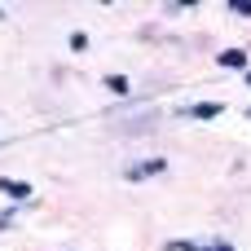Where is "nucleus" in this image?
Returning <instances> with one entry per match:
<instances>
[{
    "instance_id": "1",
    "label": "nucleus",
    "mask_w": 251,
    "mask_h": 251,
    "mask_svg": "<svg viewBox=\"0 0 251 251\" xmlns=\"http://www.w3.org/2000/svg\"><path fill=\"white\" fill-rule=\"evenodd\" d=\"M163 172H168V159L154 154V159H137V163H128V168H124V181L137 185V181H150V176H163Z\"/></svg>"
},
{
    "instance_id": "2",
    "label": "nucleus",
    "mask_w": 251,
    "mask_h": 251,
    "mask_svg": "<svg viewBox=\"0 0 251 251\" xmlns=\"http://www.w3.org/2000/svg\"><path fill=\"white\" fill-rule=\"evenodd\" d=\"M0 194H4V203H13V207H31L35 185H31V181H18V176H0Z\"/></svg>"
},
{
    "instance_id": "3",
    "label": "nucleus",
    "mask_w": 251,
    "mask_h": 251,
    "mask_svg": "<svg viewBox=\"0 0 251 251\" xmlns=\"http://www.w3.org/2000/svg\"><path fill=\"white\" fill-rule=\"evenodd\" d=\"M181 115H185V119H221V115H225V101H194V106H185Z\"/></svg>"
},
{
    "instance_id": "4",
    "label": "nucleus",
    "mask_w": 251,
    "mask_h": 251,
    "mask_svg": "<svg viewBox=\"0 0 251 251\" xmlns=\"http://www.w3.org/2000/svg\"><path fill=\"white\" fill-rule=\"evenodd\" d=\"M216 62H221L225 71H251L247 49H221V53H216Z\"/></svg>"
},
{
    "instance_id": "5",
    "label": "nucleus",
    "mask_w": 251,
    "mask_h": 251,
    "mask_svg": "<svg viewBox=\"0 0 251 251\" xmlns=\"http://www.w3.org/2000/svg\"><path fill=\"white\" fill-rule=\"evenodd\" d=\"M101 88H106L110 97H128V93H132V79H128V75H106Z\"/></svg>"
},
{
    "instance_id": "6",
    "label": "nucleus",
    "mask_w": 251,
    "mask_h": 251,
    "mask_svg": "<svg viewBox=\"0 0 251 251\" xmlns=\"http://www.w3.org/2000/svg\"><path fill=\"white\" fill-rule=\"evenodd\" d=\"M163 251H216V247L199 243V238H172V243H163Z\"/></svg>"
},
{
    "instance_id": "7",
    "label": "nucleus",
    "mask_w": 251,
    "mask_h": 251,
    "mask_svg": "<svg viewBox=\"0 0 251 251\" xmlns=\"http://www.w3.org/2000/svg\"><path fill=\"white\" fill-rule=\"evenodd\" d=\"M18 212H22V207H13V203H4V207H0V234L18 225Z\"/></svg>"
},
{
    "instance_id": "8",
    "label": "nucleus",
    "mask_w": 251,
    "mask_h": 251,
    "mask_svg": "<svg viewBox=\"0 0 251 251\" xmlns=\"http://www.w3.org/2000/svg\"><path fill=\"white\" fill-rule=\"evenodd\" d=\"M71 53H88V31H71Z\"/></svg>"
},
{
    "instance_id": "9",
    "label": "nucleus",
    "mask_w": 251,
    "mask_h": 251,
    "mask_svg": "<svg viewBox=\"0 0 251 251\" xmlns=\"http://www.w3.org/2000/svg\"><path fill=\"white\" fill-rule=\"evenodd\" d=\"M225 9H229L234 18H251V0H229Z\"/></svg>"
},
{
    "instance_id": "10",
    "label": "nucleus",
    "mask_w": 251,
    "mask_h": 251,
    "mask_svg": "<svg viewBox=\"0 0 251 251\" xmlns=\"http://www.w3.org/2000/svg\"><path fill=\"white\" fill-rule=\"evenodd\" d=\"M194 0H168V13H190Z\"/></svg>"
},
{
    "instance_id": "11",
    "label": "nucleus",
    "mask_w": 251,
    "mask_h": 251,
    "mask_svg": "<svg viewBox=\"0 0 251 251\" xmlns=\"http://www.w3.org/2000/svg\"><path fill=\"white\" fill-rule=\"evenodd\" d=\"M247 88H251V71H247Z\"/></svg>"
},
{
    "instance_id": "12",
    "label": "nucleus",
    "mask_w": 251,
    "mask_h": 251,
    "mask_svg": "<svg viewBox=\"0 0 251 251\" xmlns=\"http://www.w3.org/2000/svg\"><path fill=\"white\" fill-rule=\"evenodd\" d=\"M0 18H4V4H0Z\"/></svg>"
}]
</instances>
